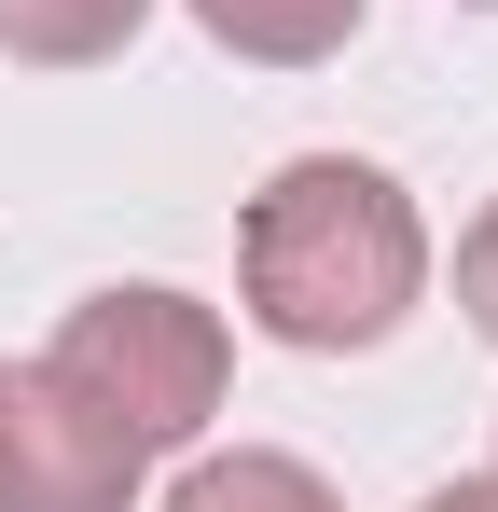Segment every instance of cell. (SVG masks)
Here are the masks:
<instances>
[{
  "label": "cell",
  "instance_id": "obj_1",
  "mask_svg": "<svg viewBox=\"0 0 498 512\" xmlns=\"http://www.w3.org/2000/svg\"><path fill=\"white\" fill-rule=\"evenodd\" d=\"M236 291L249 319L305 360H346V346H388L429 291V222L388 167L360 153H291V167L249 194L236 222Z\"/></svg>",
  "mask_w": 498,
  "mask_h": 512
},
{
  "label": "cell",
  "instance_id": "obj_2",
  "mask_svg": "<svg viewBox=\"0 0 498 512\" xmlns=\"http://www.w3.org/2000/svg\"><path fill=\"white\" fill-rule=\"evenodd\" d=\"M56 374H70L97 416H125V443L139 457H166V443H194V429L222 416V374H236V346H222V319L194 305V291H83L70 319H56V346H42Z\"/></svg>",
  "mask_w": 498,
  "mask_h": 512
},
{
  "label": "cell",
  "instance_id": "obj_3",
  "mask_svg": "<svg viewBox=\"0 0 498 512\" xmlns=\"http://www.w3.org/2000/svg\"><path fill=\"white\" fill-rule=\"evenodd\" d=\"M139 443L56 360H0V512H139Z\"/></svg>",
  "mask_w": 498,
  "mask_h": 512
},
{
  "label": "cell",
  "instance_id": "obj_4",
  "mask_svg": "<svg viewBox=\"0 0 498 512\" xmlns=\"http://www.w3.org/2000/svg\"><path fill=\"white\" fill-rule=\"evenodd\" d=\"M194 28L249 70H319L360 42V0H194Z\"/></svg>",
  "mask_w": 498,
  "mask_h": 512
},
{
  "label": "cell",
  "instance_id": "obj_5",
  "mask_svg": "<svg viewBox=\"0 0 498 512\" xmlns=\"http://www.w3.org/2000/svg\"><path fill=\"white\" fill-rule=\"evenodd\" d=\"M153 28V0H0V56L14 70H97Z\"/></svg>",
  "mask_w": 498,
  "mask_h": 512
},
{
  "label": "cell",
  "instance_id": "obj_6",
  "mask_svg": "<svg viewBox=\"0 0 498 512\" xmlns=\"http://www.w3.org/2000/svg\"><path fill=\"white\" fill-rule=\"evenodd\" d=\"M166 512H346L305 471V457H277V443H236V457H194L180 485H166Z\"/></svg>",
  "mask_w": 498,
  "mask_h": 512
},
{
  "label": "cell",
  "instance_id": "obj_7",
  "mask_svg": "<svg viewBox=\"0 0 498 512\" xmlns=\"http://www.w3.org/2000/svg\"><path fill=\"white\" fill-rule=\"evenodd\" d=\"M457 305H471V333L498 346V208L471 222V236H457Z\"/></svg>",
  "mask_w": 498,
  "mask_h": 512
},
{
  "label": "cell",
  "instance_id": "obj_8",
  "mask_svg": "<svg viewBox=\"0 0 498 512\" xmlns=\"http://www.w3.org/2000/svg\"><path fill=\"white\" fill-rule=\"evenodd\" d=\"M415 512H498V471H471V485H429Z\"/></svg>",
  "mask_w": 498,
  "mask_h": 512
}]
</instances>
